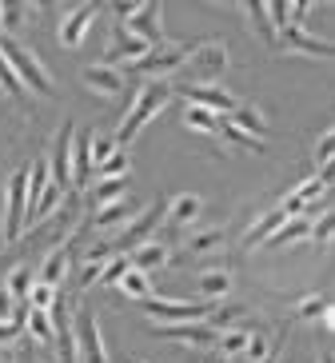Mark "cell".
Masks as SVG:
<instances>
[{"mask_svg": "<svg viewBox=\"0 0 335 363\" xmlns=\"http://www.w3.org/2000/svg\"><path fill=\"white\" fill-rule=\"evenodd\" d=\"M168 100H172V80H148V84L136 88V92H132L128 112H124V120H120V128L112 132L120 148H124V144H132V140L140 136V132L148 128L152 120L164 112V104H168Z\"/></svg>", "mask_w": 335, "mask_h": 363, "instance_id": "cell-1", "label": "cell"}, {"mask_svg": "<svg viewBox=\"0 0 335 363\" xmlns=\"http://www.w3.org/2000/svg\"><path fill=\"white\" fill-rule=\"evenodd\" d=\"M0 56L8 60V68L16 72V80H21L28 92H36V96H52L56 92L52 72L44 68V60L21 40V36H0Z\"/></svg>", "mask_w": 335, "mask_h": 363, "instance_id": "cell-2", "label": "cell"}, {"mask_svg": "<svg viewBox=\"0 0 335 363\" xmlns=\"http://www.w3.org/2000/svg\"><path fill=\"white\" fill-rule=\"evenodd\" d=\"M24 220H28V164L8 176L4 184V203H0V244H16L24 235Z\"/></svg>", "mask_w": 335, "mask_h": 363, "instance_id": "cell-3", "label": "cell"}, {"mask_svg": "<svg viewBox=\"0 0 335 363\" xmlns=\"http://www.w3.org/2000/svg\"><path fill=\"white\" fill-rule=\"evenodd\" d=\"M195 44L192 40H180V44H156L144 60H136V65H128V76H140V80H168V76L176 72V68L188 65V56H192ZM124 76V80H128Z\"/></svg>", "mask_w": 335, "mask_h": 363, "instance_id": "cell-4", "label": "cell"}, {"mask_svg": "<svg viewBox=\"0 0 335 363\" xmlns=\"http://www.w3.org/2000/svg\"><path fill=\"white\" fill-rule=\"evenodd\" d=\"M188 68H192V84H212L216 76H224L232 68V52H227L224 40H200L188 56Z\"/></svg>", "mask_w": 335, "mask_h": 363, "instance_id": "cell-5", "label": "cell"}, {"mask_svg": "<svg viewBox=\"0 0 335 363\" xmlns=\"http://www.w3.org/2000/svg\"><path fill=\"white\" fill-rule=\"evenodd\" d=\"M212 303H192V299H144L140 311L152 323H204Z\"/></svg>", "mask_w": 335, "mask_h": 363, "instance_id": "cell-6", "label": "cell"}, {"mask_svg": "<svg viewBox=\"0 0 335 363\" xmlns=\"http://www.w3.org/2000/svg\"><path fill=\"white\" fill-rule=\"evenodd\" d=\"M172 96H180L184 104L208 108V112H216V116H220V112H227V116H232V112H236V104H239L227 88H220V84H192V80H188V84H176Z\"/></svg>", "mask_w": 335, "mask_h": 363, "instance_id": "cell-7", "label": "cell"}, {"mask_svg": "<svg viewBox=\"0 0 335 363\" xmlns=\"http://www.w3.org/2000/svg\"><path fill=\"white\" fill-rule=\"evenodd\" d=\"M72 136H76V116H64V124H60V132H56L52 148L48 152V172H52V180L60 184V188H72Z\"/></svg>", "mask_w": 335, "mask_h": 363, "instance_id": "cell-8", "label": "cell"}, {"mask_svg": "<svg viewBox=\"0 0 335 363\" xmlns=\"http://www.w3.org/2000/svg\"><path fill=\"white\" fill-rule=\"evenodd\" d=\"M160 224H164V200H156L148 212L140 216V220H132V224L120 232V240H112V252H116V256H128V252H136L140 244H148L152 232H156Z\"/></svg>", "mask_w": 335, "mask_h": 363, "instance_id": "cell-9", "label": "cell"}, {"mask_svg": "<svg viewBox=\"0 0 335 363\" xmlns=\"http://www.w3.org/2000/svg\"><path fill=\"white\" fill-rule=\"evenodd\" d=\"M100 4H72V9H64V16H60V28H56V36H60V44L64 48H80L88 36V28L96 24L100 16Z\"/></svg>", "mask_w": 335, "mask_h": 363, "instance_id": "cell-10", "label": "cell"}, {"mask_svg": "<svg viewBox=\"0 0 335 363\" xmlns=\"http://www.w3.org/2000/svg\"><path fill=\"white\" fill-rule=\"evenodd\" d=\"M200 220H204V196L180 192V196H172V200H164V228L172 235L192 228V224H200Z\"/></svg>", "mask_w": 335, "mask_h": 363, "instance_id": "cell-11", "label": "cell"}, {"mask_svg": "<svg viewBox=\"0 0 335 363\" xmlns=\"http://www.w3.org/2000/svg\"><path fill=\"white\" fill-rule=\"evenodd\" d=\"M152 335L164 343H184V347H216V331L208 323H152Z\"/></svg>", "mask_w": 335, "mask_h": 363, "instance_id": "cell-12", "label": "cell"}, {"mask_svg": "<svg viewBox=\"0 0 335 363\" xmlns=\"http://www.w3.org/2000/svg\"><path fill=\"white\" fill-rule=\"evenodd\" d=\"M80 352H76V359H84V363H112L108 347H104V335H100V323H96V311L92 308H80Z\"/></svg>", "mask_w": 335, "mask_h": 363, "instance_id": "cell-13", "label": "cell"}, {"mask_svg": "<svg viewBox=\"0 0 335 363\" xmlns=\"http://www.w3.org/2000/svg\"><path fill=\"white\" fill-rule=\"evenodd\" d=\"M112 36H116V40L104 48V65L108 68H120V65L128 68V65H136V60H144V56L152 52V44H144L140 36H132L128 28H120V24L112 28Z\"/></svg>", "mask_w": 335, "mask_h": 363, "instance_id": "cell-14", "label": "cell"}, {"mask_svg": "<svg viewBox=\"0 0 335 363\" xmlns=\"http://www.w3.org/2000/svg\"><path fill=\"white\" fill-rule=\"evenodd\" d=\"M72 252H76V232L68 235L64 244H56L52 252H44L40 267H36V284H48V288H60L68 264H72Z\"/></svg>", "mask_w": 335, "mask_h": 363, "instance_id": "cell-15", "label": "cell"}, {"mask_svg": "<svg viewBox=\"0 0 335 363\" xmlns=\"http://www.w3.org/2000/svg\"><path fill=\"white\" fill-rule=\"evenodd\" d=\"M276 44H280L283 52L315 56V60H327V56H331V40H319V36H312V28H283V33L276 36Z\"/></svg>", "mask_w": 335, "mask_h": 363, "instance_id": "cell-16", "label": "cell"}, {"mask_svg": "<svg viewBox=\"0 0 335 363\" xmlns=\"http://www.w3.org/2000/svg\"><path fill=\"white\" fill-rule=\"evenodd\" d=\"M132 212H136V203L124 196V200H116V203H104V208H96V212L88 216L92 220V232L100 235V240H108V232H120V228H128V220H132Z\"/></svg>", "mask_w": 335, "mask_h": 363, "instance_id": "cell-17", "label": "cell"}, {"mask_svg": "<svg viewBox=\"0 0 335 363\" xmlns=\"http://www.w3.org/2000/svg\"><path fill=\"white\" fill-rule=\"evenodd\" d=\"M80 80H84V88L96 92V96H120V92L128 88L124 72H120V68H108V65H84Z\"/></svg>", "mask_w": 335, "mask_h": 363, "instance_id": "cell-18", "label": "cell"}, {"mask_svg": "<svg viewBox=\"0 0 335 363\" xmlns=\"http://www.w3.org/2000/svg\"><path fill=\"white\" fill-rule=\"evenodd\" d=\"M195 284H200V296H204V303H220V299H224L227 291L236 288V272H232L227 264H220V267H204Z\"/></svg>", "mask_w": 335, "mask_h": 363, "instance_id": "cell-19", "label": "cell"}, {"mask_svg": "<svg viewBox=\"0 0 335 363\" xmlns=\"http://www.w3.org/2000/svg\"><path fill=\"white\" fill-rule=\"evenodd\" d=\"M168 264H172V252H168L164 240H148V244H140L128 256V267H136L144 276H152V272H160V267H168Z\"/></svg>", "mask_w": 335, "mask_h": 363, "instance_id": "cell-20", "label": "cell"}, {"mask_svg": "<svg viewBox=\"0 0 335 363\" xmlns=\"http://www.w3.org/2000/svg\"><path fill=\"white\" fill-rule=\"evenodd\" d=\"M224 244H227V224H212V228H195L188 235L184 252L188 256H212V252H224Z\"/></svg>", "mask_w": 335, "mask_h": 363, "instance_id": "cell-21", "label": "cell"}, {"mask_svg": "<svg viewBox=\"0 0 335 363\" xmlns=\"http://www.w3.org/2000/svg\"><path fill=\"white\" fill-rule=\"evenodd\" d=\"M283 220H292V216H283L280 208H271V212L256 216V220H251V228L244 232V240H239V247H248V252H251V247H263L271 235H276V228H280Z\"/></svg>", "mask_w": 335, "mask_h": 363, "instance_id": "cell-22", "label": "cell"}, {"mask_svg": "<svg viewBox=\"0 0 335 363\" xmlns=\"http://www.w3.org/2000/svg\"><path fill=\"white\" fill-rule=\"evenodd\" d=\"M0 284H4V291L12 296V303H28V291H33V284H36V264L33 259H21Z\"/></svg>", "mask_w": 335, "mask_h": 363, "instance_id": "cell-23", "label": "cell"}, {"mask_svg": "<svg viewBox=\"0 0 335 363\" xmlns=\"http://www.w3.org/2000/svg\"><path fill=\"white\" fill-rule=\"evenodd\" d=\"M227 124H236V128H239V132H248V136L268 140V116H263L256 104H236V112L227 116Z\"/></svg>", "mask_w": 335, "mask_h": 363, "instance_id": "cell-24", "label": "cell"}, {"mask_svg": "<svg viewBox=\"0 0 335 363\" xmlns=\"http://www.w3.org/2000/svg\"><path fill=\"white\" fill-rule=\"evenodd\" d=\"M331 311V299L324 296V291H307V296H300L295 299V308H292V320H300V323H319Z\"/></svg>", "mask_w": 335, "mask_h": 363, "instance_id": "cell-25", "label": "cell"}, {"mask_svg": "<svg viewBox=\"0 0 335 363\" xmlns=\"http://www.w3.org/2000/svg\"><path fill=\"white\" fill-rule=\"evenodd\" d=\"M248 335L251 331H244V328H227V331H220L216 335V347H220V359H239L244 355V347H248Z\"/></svg>", "mask_w": 335, "mask_h": 363, "instance_id": "cell-26", "label": "cell"}, {"mask_svg": "<svg viewBox=\"0 0 335 363\" xmlns=\"http://www.w3.org/2000/svg\"><path fill=\"white\" fill-rule=\"evenodd\" d=\"M184 124L192 132H204V136H220V116L216 112H208V108L184 104Z\"/></svg>", "mask_w": 335, "mask_h": 363, "instance_id": "cell-27", "label": "cell"}, {"mask_svg": "<svg viewBox=\"0 0 335 363\" xmlns=\"http://www.w3.org/2000/svg\"><path fill=\"white\" fill-rule=\"evenodd\" d=\"M220 136H224L232 148H248V152H256V156H263V152H268V140L248 136V132H239L236 124H227V120H220Z\"/></svg>", "mask_w": 335, "mask_h": 363, "instance_id": "cell-28", "label": "cell"}, {"mask_svg": "<svg viewBox=\"0 0 335 363\" xmlns=\"http://www.w3.org/2000/svg\"><path fill=\"white\" fill-rule=\"evenodd\" d=\"M239 315H248V311L239 308V303H220V308H208L204 323H208V328H212V331L220 335V331L236 328V320H239Z\"/></svg>", "mask_w": 335, "mask_h": 363, "instance_id": "cell-29", "label": "cell"}, {"mask_svg": "<svg viewBox=\"0 0 335 363\" xmlns=\"http://www.w3.org/2000/svg\"><path fill=\"white\" fill-rule=\"evenodd\" d=\"M120 291H124V296H132V299H152V279L144 276V272H136V267H128V272H124V276H120V284H116Z\"/></svg>", "mask_w": 335, "mask_h": 363, "instance_id": "cell-30", "label": "cell"}, {"mask_svg": "<svg viewBox=\"0 0 335 363\" xmlns=\"http://www.w3.org/2000/svg\"><path fill=\"white\" fill-rule=\"evenodd\" d=\"M116 152H120L116 136H104V132H96V128H92V140H88V156H92V172H96L100 164L108 160V156H116Z\"/></svg>", "mask_w": 335, "mask_h": 363, "instance_id": "cell-31", "label": "cell"}, {"mask_svg": "<svg viewBox=\"0 0 335 363\" xmlns=\"http://www.w3.org/2000/svg\"><path fill=\"white\" fill-rule=\"evenodd\" d=\"M331 148H335V140H331V128H324L319 132V140H315V176H327V180H331Z\"/></svg>", "mask_w": 335, "mask_h": 363, "instance_id": "cell-32", "label": "cell"}, {"mask_svg": "<svg viewBox=\"0 0 335 363\" xmlns=\"http://www.w3.org/2000/svg\"><path fill=\"white\" fill-rule=\"evenodd\" d=\"M100 180H128V172H132V160H128V152L120 148L116 156H108V160L100 164Z\"/></svg>", "mask_w": 335, "mask_h": 363, "instance_id": "cell-33", "label": "cell"}, {"mask_svg": "<svg viewBox=\"0 0 335 363\" xmlns=\"http://www.w3.org/2000/svg\"><path fill=\"white\" fill-rule=\"evenodd\" d=\"M124 184H128V180H100L96 188H92V203H96V208H104V203L124 200Z\"/></svg>", "mask_w": 335, "mask_h": 363, "instance_id": "cell-34", "label": "cell"}, {"mask_svg": "<svg viewBox=\"0 0 335 363\" xmlns=\"http://www.w3.org/2000/svg\"><path fill=\"white\" fill-rule=\"evenodd\" d=\"M248 16L256 21V36H260V40H268V44H276V33H271V21H268V9H263L260 0H251V4H248Z\"/></svg>", "mask_w": 335, "mask_h": 363, "instance_id": "cell-35", "label": "cell"}, {"mask_svg": "<svg viewBox=\"0 0 335 363\" xmlns=\"http://www.w3.org/2000/svg\"><path fill=\"white\" fill-rule=\"evenodd\" d=\"M312 244L319 247V252L331 247V212H324V216H315L312 220Z\"/></svg>", "mask_w": 335, "mask_h": 363, "instance_id": "cell-36", "label": "cell"}, {"mask_svg": "<svg viewBox=\"0 0 335 363\" xmlns=\"http://www.w3.org/2000/svg\"><path fill=\"white\" fill-rule=\"evenodd\" d=\"M60 288H48V284H33V291H28V308L33 311H48L52 308V299Z\"/></svg>", "mask_w": 335, "mask_h": 363, "instance_id": "cell-37", "label": "cell"}, {"mask_svg": "<svg viewBox=\"0 0 335 363\" xmlns=\"http://www.w3.org/2000/svg\"><path fill=\"white\" fill-rule=\"evenodd\" d=\"M268 355V331H251L248 335V347H244V359L248 363H260Z\"/></svg>", "mask_w": 335, "mask_h": 363, "instance_id": "cell-38", "label": "cell"}, {"mask_svg": "<svg viewBox=\"0 0 335 363\" xmlns=\"http://www.w3.org/2000/svg\"><path fill=\"white\" fill-rule=\"evenodd\" d=\"M124 272H128V256H116V259H108V264H104V272H100L96 284H104V288H108V284H120V276H124Z\"/></svg>", "mask_w": 335, "mask_h": 363, "instance_id": "cell-39", "label": "cell"}, {"mask_svg": "<svg viewBox=\"0 0 335 363\" xmlns=\"http://www.w3.org/2000/svg\"><path fill=\"white\" fill-rule=\"evenodd\" d=\"M21 308V303H12V296L4 291V284H0V320H12V311Z\"/></svg>", "mask_w": 335, "mask_h": 363, "instance_id": "cell-40", "label": "cell"}, {"mask_svg": "<svg viewBox=\"0 0 335 363\" xmlns=\"http://www.w3.org/2000/svg\"><path fill=\"white\" fill-rule=\"evenodd\" d=\"M280 359H283V335H276V343L268 347V355H263L260 363H280Z\"/></svg>", "mask_w": 335, "mask_h": 363, "instance_id": "cell-41", "label": "cell"}, {"mask_svg": "<svg viewBox=\"0 0 335 363\" xmlns=\"http://www.w3.org/2000/svg\"><path fill=\"white\" fill-rule=\"evenodd\" d=\"M315 363H331V352H327V347H324V352L315 355Z\"/></svg>", "mask_w": 335, "mask_h": 363, "instance_id": "cell-42", "label": "cell"}, {"mask_svg": "<svg viewBox=\"0 0 335 363\" xmlns=\"http://www.w3.org/2000/svg\"><path fill=\"white\" fill-rule=\"evenodd\" d=\"M0 363H16V355H8V352H0Z\"/></svg>", "mask_w": 335, "mask_h": 363, "instance_id": "cell-43", "label": "cell"}, {"mask_svg": "<svg viewBox=\"0 0 335 363\" xmlns=\"http://www.w3.org/2000/svg\"><path fill=\"white\" fill-rule=\"evenodd\" d=\"M212 363H224V359H212Z\"/></svg>", "mask_w": 335, "mask_h": 363, "instance_id": "cell-44", "label": "cell"}, {"mask_svg": "<svg viewBox=\"0 0 335 363\" xmlns=\"http://www.w3.org/2000/svg\"><path fill=\"white\" fill-rule=\"evenodd\" d=\"M0 100H4V92H0Z\"/></svg>", "mask_w": 335, "mask_h": 363, "instance_id": "cell-45", "label": "cell"}]
</instances>
